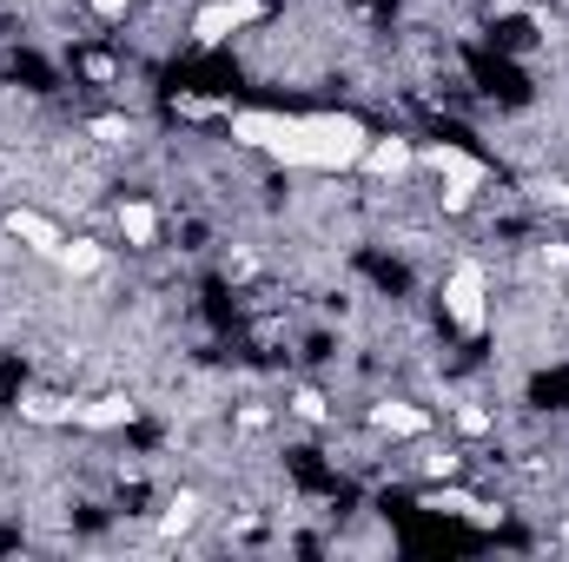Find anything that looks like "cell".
Returning a JSON list of instances; mask_svg holds the SVG:
<instances>
[{
  "mask_svg": "<svg viewBox=\"0 0 569 562\" xmlns=\"http://www.w3.org/2000/svg\"><path fill=\"white\" fill-rule=\"evenodd\" d=\"M232 140L259 145L298 172H351V165H365L371 133L351 113H259L252 107V113H232Z\"/></svg>",
  "mask_w": 569,
  "mask_h": 562,
  "instance_id": "6da1fadb",
  "label": "cell"
},
{
  "mask_svg": "<svg viewBox=\"0 0 569 562\" xmlns=\"http://www.w3.org/2000/svg\"><path fill=\"white\" fill-rule=\"evenodd\" d=\"M443 311H450L457 331H483V324H490V279H483L477 259H457V265H450V279H443Z\"/></svg>",
  "mask_w": 569,
  "mask_h": 562,
  "instance_id": "7a4b0ae2",
  "label": "cell"
},
{
  "mask_svg": "<svg viewBox=\"0 0 569 562\" xmlns=\"http://www.w3.org/2000/svg\"><path fill=\"white\" fill-rule=\"evenodd\" d=\"M425 165L443 179V205H450V212H463V205H470V192L483 185V159H470L463 145H430Z\"/></svg>",
  "mask_w": 569,
  "mask_h": 562,
  "instance_id": "3957f363",
  "label": "cell"
},
{
  "mask_svg": "<svg viewBox=\"0 0 569 562\" xmlns=\"http://www.w3.org/2000/svg\"><path fill=\"white\" fill-rule=\"evenodd\" d=\"M259 13H266L259 0H206V7L192 13V40H199V47H219V40H232L246 20H259Z\"/></svg>",
  "mask_w": 569,
  "mask_h": 562,
  "instance_id": "277c9868",
  "label": "cell"
},
{
  "mask_svg": "<svg viewBox=\"0 0 569 562\" xmlns=\"http://www.w3.org/2000/svg\"><path fill=\"white\" fill-rule=\"evenodd\" d=\"M7 232H13L27 252H47V259L60 252V225H53L47 212H33V205H13V212H7Z\"/></svg>",
  "mask_w": 569,
  "mask_h": 562,
  "instance_id": "5b68a950",
  "label": "cell"
},
{
  "mask_svg": "<svg viewBox=\"0 0 569 562\" xmlns=\"http://www.w3.org/2000/svg\"><path fill=\"white\" fill-rule=\"evenodd\" d=\"M20 418H27V423H80V404H73V398H60V391L27 384V391H20Z\"/></svg>",
  "mask_w": 569,
  "mask_h": 562,
  "instance_id": "8992f818",
  "label": "cell"
},
{
  "mask_svg": "<svg viewBox=\"0 0 569 562\" xmlns=\"http://www.w3.org/2000/svg\"><path fill=\"white\" fill-rule=\"evenodd\" d=\"M425 510H437V516H470V523H497V510L490 503H477L470 490H425Z\"/></svg>",
  "mask_w": 569,
  "mask_h": 562,
  "instance_id": "52a82bcc",
  "label": "cell"
},
{
  "mask_svg": "<svg viewBox=\"0 0 569 562\" xmlns=\"http://www.w3.org/2000/svg\"><path fill=\"white\" fill-rule=\"evenodd\" d=\"M53 265H60L67 279H93V272L107 265V245H93V239H60V252H53Z\"/></svg>",
  "mask_w": 569,
  "mask_h": 562,
  "instance_id": "ba28073f",
  "label": "cell"
},
{
  "mask_svg": "<svg viewBox=\"0 0 569 562\" xmlns=\"http://www.w3.org/2000/svg\"><path fill=\"white\" fill-rule=\"evenodd\" d=\"M133 418H140V404H133V398H120V391H113V398L80 404V423H87V430H127Z\"/></svg>",
  "mask_w": 569,
  "mask_h": 562,
  "instance_id": "9c48e42d",
  "label": "cell"
},
{
  "mask_svg": "<svg viewBox=\"0 0 569 562\" xmlns=\"http://www.w3.org/2000/svg\"><path fill=\"white\" fill-rule=\"evenodd\" d=\"M411 159H418V152H411L405 140H371V145H365V165H371L378 179H398V172H411Z\"/></svg>",
  "mask_w": 569,
  "mask_h": 562,
  "instance_id": "30bf717a",
  "label": "cell"
},
{
  "mask_svg": "<svg viewBox=\"0 0 569 562\" xmlns=\"http://www.w3.org/2000/svg\"><path fill=\"white\" fill-rule=\"evenodd\" d=\"M371 423H378V430H391V436H425L430 411H418V404H378V411H371Z\"/></svg>",
  "mask_w": 569,
  "mask_h": 562,
  "instance_id": "8fae6325",
  "label": "cell"
},
{
  "mask_svg": "<svg viewBox=\"0 0 569 562\" xmlns=\"http://www.w3.org/2000/svg\"><path fill=\"white\" fill-rule=\"evenodd\" d=\"M120 239H127V245H152V239H159V212L140 205V199L120 205Z\"/></svg>",
  "mask_w": 569,
  "mask_h": 562,
  "instance_id": "7c38bea8",
  "label": "cell"
},
{
  "mask_svg": "<svg viewBox=\"0 0 569 562\" xmlns=\"http://www.w3.org/2000/svg\"><path fill=\"white\" fill-rule=\"evenodd\" d=\"M199 523V496H172V510H166V536H179V530H192Z\"/></svg>",
  "mask_w": 569,
  "mask_h": 562,
  "instance_id": "4fadbf2b",
  "label": "cell"
},
{
  "mask_svg": "<svg viewBox=\"0 0 569 562\" xmlns=\"http://www.w3.org/2000/svg\"><path fill=\"white\" fill-rule=\"evenodd\" d=\"M291 411H298L305 423H318V418H325V398H318V391H298V398H291Z\"/></svg>",
  "mask_w": 569,
  "mask_h": 562,
  "instance_id": "5bb4252c",
  "label": "cell"
},
{
  "mask_svg": "<svg viewBox=\"0 0 569 562\" xmlns=\"http://www.w3.org/2000/svg\"><path fill=\"white\" fill-rule=\"evenodd\" d=\"M425 470L430 476H457V456H450V450H443V456H425Z\"/></svg>",
  "mask_w": 569,
  "mask_h": 562,
  "instance_id": "9a60e30c",
  "label": "cell"
},
{
  "mask_svg": "<svg viewBox=\"0 0 569 562\" xmlns=\"http://www.w3.org/2000/svg\"><path fill=\"white\" fill-rule=\"evenodd\" d=\"M457 423H463L470 436H483V430H490V418H483V411H457Z\"/></svg>",
  "mask_w": 569,
  "mask_h": 562,
  "instance_id": "2e32d148",
  "label": "cell"
},
{
  "mask_svg": "<svg viewBox=\"0 0 569 562\" xmlns=\"http://www.w3.org/2000/svg\"><path fill=\"white\" fill-rule=\"evenodd\" d=\"M127 7H133V0H93V13H100V20H120Z\"/></svg>",
  "mask_w": 569,
  "mask_h": 562,
  "instance_id": "e0dca14e",
  "label": "cell"
}]
</instances>
